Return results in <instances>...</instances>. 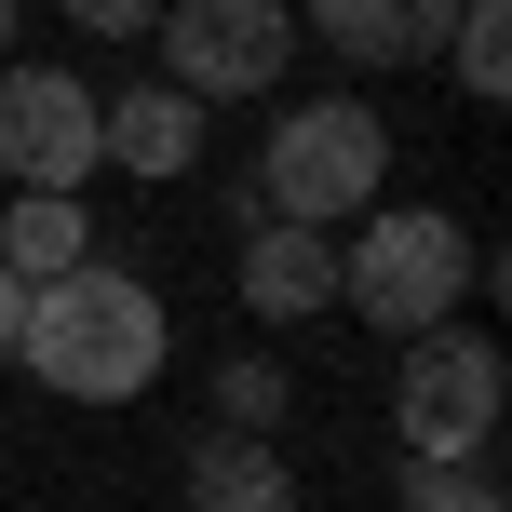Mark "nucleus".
Returning <instances> with one entry per match:
<instances>
[{
  "instance_id": "obj_11",
  "label": "nucleus",
  "mask_w": 512,
  "mask_h": 512,
  "mask_svg": "<svg viewBox=\"0 0 512 512\" xmlns=\"http://www.w3.org/2000/svg\"><path fill=\"white\" fill-rule=\"evenodd\" d=\"M95 256V216H81V189H14V216H0V270L14 283H54Z\"/></svg>"
},
{
  "instance_id": "obj_7",
  "label": "nucleus",
  "mask_w": 512,
  "mask_h": 512,
  "mask_svg": "<svg viewBox=\"0 0 512 512\" xmlns=\"http://www.w3.org/2000/svg\"><path fill=\"white\" fill-rule=\"evenodd\" d=\"M243 310H256V324H310V310H337V230H283V216H256V230H243Z\"/></svg>"
},
{
  "instance_id": "obj_5",
  "label": "nucleus",
  "mask_w": 512,
  "mask_h": 512,
  "mask_svg": "<svg viewBox=\"0 0 512 512\" xmlns=\"http://www.w3.org/2000/svg\"><path fill=\"white\" fill-rule=\"evenodd\" d=\"M162 81L189 108H230V95H270L283 54H297V0H162Z\"/></svg>"
},
{
  "instance_id": "obj_13",
  "label": "nucleus",
  "mask_w": 512,
  "mask_h": 512,
  "mask_svg": "<svg viewBox=\"0 0 512 512\" xmlns=\"http://www.w3.org/2000/svg\"><path fill=\"white\" fill-rule=\"evenodd\" d=\"M391 512H512V499L472 459H405V499H391Z\"/></svg>"
},
{
  "instance_id": "obj_14",
  "label": "nucleus",
  "mask_w": 512,
  "mask_h": 512,
  "mask_svg": "<svg viewBox=\"0 0 512 512\" xmlns=\"http://www.w3.org/2000/svg\"><path fill=\"white\" fill-rule=\"evenodd\" d=\"M216 405H230V432H270V418H283V364H230Z\"/></svg>"
},
{
  "instance_id": "obj_4",
  "label": "nucleus",
  "mask_w": 512,
  "mask_h": 512,
  "mask_svg": "<svg viewBox=\"0 0 512 512\" xmlns=\"http://www.w3.org/2000/svg\"><path fill=\"white\" fill-rule=\"evenodd\" d=\"M499 391H512V364H499L486 324H432V337H405V378H391V432H405V459H486Z\"/></svg>"
},
{
  "instance_id": "obj_2",
  "label": "nucleus",
  "mask_w": 512,
  "mask_h": 512,
  "mask_svg": "<svg viewBox=\"0 0 512 512\" xmlns=\"http://www.w3.org/2000/svg\"><path fill=\"white\" fill-rule=\"evenodd\" d=\"M459 297H486V243L445 203H364L337 243V310H364L378 337H432L459 324Z\"/></svg>"
},
{
  "instance_id": "obj_6",
  "label": "nucleus",
  "mask_w": 512,
  "mask_h": 512,
  "mask_svg": "<svg viewBox=\"0 0 512 512\" xmlns=\"http://www.w3.org/2000/svg\"><path fill=\"white\" fill-rule=\"evenodd\" d=\"M0 176H14V189H81V176H108V149H95V81H81V68H0Z\"/></svg>"
},
{
  "instance_id": "obj_16",
  "label": "nucleus",
  "mask_w": 512,
  "mask_h": 512,
  "mask_svg": "<svg viewBox=\"0 0 512 512\" xmlns=\"http://www.w3.org/2000/svg\"><path fill=\"white\" fill-rule=\"evenodd\" d=\"M14 324H27V283H14V270H0V351H14Z\"/></svg>"
},
{
  "instance_id": "obj_8",
  "label": "nucleus",
  "mask_w": 512,
  "mask_h": 512,
  "mask_svg": "<svg viewBox=\"0 0 512 512\" xmlns=\"http://www.w3.org/2000/svg\"><path fill=\"white\" fill-rule=\"evenodd\" d=\"M310 27H324V54H351V68H432L445 27H459V0H310Z\"/></svg>"
},
{
  "instance_id": "obj_17",
  "label": "nucleus",
  "mask_w": 512,
  "mask_h": 512,
  "mask_svg": "<svg viewBox=\"0 0 512 512\" xmlns=\"http://www.w3.org/2000/svg\"><path fill=\"white\" fill-rule=\"evenodd\" d=\"M0 68H14V0H0Z\"/></svg>"
},
{
  "instance_id": "obj_10",
  "label": "nucleus",
  "mask_w": 512,
  "mask_h": 512,
  "mask_svg": "<svg viewBox=\"0 0 512 512\" xmlns=\"http://www.w3.org/2000/svg\"><path fill=\"white\" fill-rule=\"evenodd\" d=\"M189 512H297V472L270 459V432H203L189 445Z\"/></svg>"
},
{
  "instance_id": "obj_3",
  "label": "nucleus",
  "mask_w": 512,
  "mask_h": 512,
  "mask_svg": "<svg viewBox=\"0 0 512 512\" xmlns=\"http://www.w3.org/2000/svg\"><path fill=\"white\" fill-rule=\"evenodd\" d=\"M391 189V122L364 95H310L270 122V149H256V203L283 216V230H351L364 203Z\"/></svg>"
},
{
  "instance_id": "obj_12",
  "label": "nucleus",
  "mask_w": 512,
  "mask_h": 512,
  "mask_svg": "<svg viewBox=\"0 0 512 512\" xmlns=\"http://www.w3.org/2000/svg\"><path fill=\"white\" fill-rule=\"evenodd\" d=\"M445 54H459V95H472V108H499V95H512V0H459Z\"/></svg>"
},
{
  "instance_id": "obj_15",
  "label": "nucleus",
  "mask_w": 512,
  "mask_h": 512,
  "mask_svg": "<svg viewBox=\"0 0 512 512\" xmlns=\"http://www.w3.org/2000/svg\"><path fill=\"white\" fill-rule=\"evenodd\" d=\"M149 14H162V0H68V27H95V41H135Z\"/></svg>"
},
{
  "instance_id": "obj_9",
  "label": "nucleus",
  "mask_w": 512,
  "mask_h": 512,
  "mask_svg": "<svg viewBox=\"0 0 512 512\" xmlns=\"http://www.w3.org/2000/svg\"><path fill=\"white\" fill-rule=\"evenodd\" d=\"M95 149L122 162V176H189V162H203V108H189L176 81H135V95H95Z\"/></svg>"
},
{
  "instance_id": "obj_1",
  "label": "nucleus",
  "mask_w": 512,
  "mask_h": 512,
  "mask_svg": "<svg viewBox=\"0 0 512 512\" xmlns=\"http://www.w3.org/2000/svg\"><path fill=\"white\" fill-rule=\"evenodd\" d=\"M162 351H176V324H162V297L135 270H108V256H81V270L27 283V324H14V364L54 391V405H135V391L162 378Z\"/></svg>"
}]
</instances>
